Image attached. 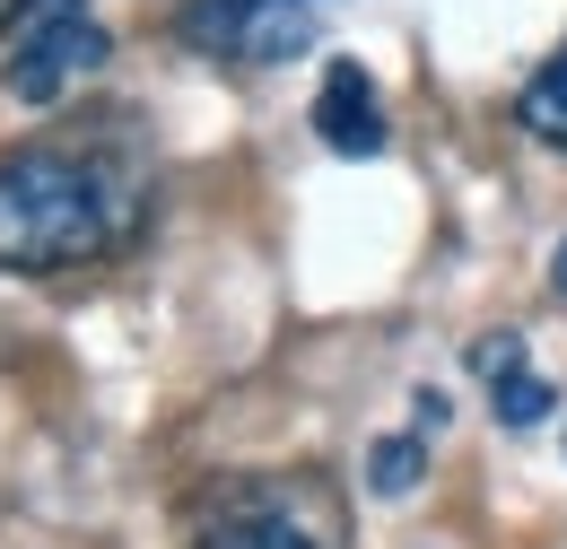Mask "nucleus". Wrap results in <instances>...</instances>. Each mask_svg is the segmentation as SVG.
<instances>
[{"mask_svg":"<svg viewBox=\"0 0 567 549\" xmlns=\"http://www.w3.org/2000/svg\"><path fill=\"white\" fill-rule=\"evenodd\" d=\"M550 288L567 297V236H559V262H550Z\"/></svg>","mask_w":567,"mask_h":549,"instance_id":"nucleus-10","label":"nucleus"},{"mask_svg":"<svg viewBox=\"0 0 567 549\" xmlns=\"http://www.w3.org/2000/svg\"><path fill=\"white\" fill-rule=\"evenodd\" d=\"M148 148L132 132H35L0 148V271H79L141 236Z\"/></svg>","mask_w":567,"mask_h":549,"instance_id":"nucleus-1","label":"nucleus"},{"mask_svg":"<svg viewBox=\"0 0 567 549\" xmlns=\"http://www.w3.org/2000/svg\"><path fill=\"white\" fill-rule=\"evenodd\" d=\"M193 549H341V506L323 497L315 472L245 480V488H218Z\"/></svg>","mask_w":567,"mask_h":549,"instance_id":"nucleus-3","label":"nucleus"},{"mask_svg":"<svg viewBox=\"0 0 567 549\" xmlns=\"http://www.w3.org/2000/svg\"><path fill=\"white\" fill-rule=\"evenodd\" d=\"M9 18H18V0H0V35H9Z\"/></svg>","mask_w":567,"mask_h":549,"instance_id":"nucleus-11","label":"nucleus"},{"mask_svg":"<svg viewBox=\"0 0 567 549\" xmlns=\"http://www.w3.org/2000/svg\"><path fill=\"white\" fill-rule=\"evenodd\" d=\"M105 53H114V35H105V18L87 0H18V18L0 35V87L44 114V105L71 96L79 79H96Z\"/></svg>","mask_w":567,"mask_h":549,"instance_id":"nucleus-2","label":"nucleus"},{"mask_svg":"<svg viewBox=\"0 0 567 549\" xmlns=\"http://www.w3.org/2000/svg\"><path fill=\"white\" fill-rule=\"evenodd\" d=\"M420 472H427L420 436H375V445H367V488H375V497H411Z\"/></svg>","mask_w":567,"mask_h":549,"instance_id":"nucleus-8","label":"nucleus"},{"mask_svg":"<svg viewBox=\"0 0 567 549\" xmlns=\"http://www.w3.org/2000/svg\"><path fill=\"white\" fill-rule=\"evenodd\" d=\"M332 0H184V44L218 62H297L323 35Z\"/></svg>","mask_w":567,"mask_h":549,"instance_id":"nucleus-4","label":"nucleus"},{"mask_svg":"<svg viewBox=\"0 0 567 549\" xmlns=\"http://www.w3.org/2000/svg\"><path fill=\"white\" fill-rule=\"evenodd\" d=\"M515 123H524V139H542V148H567V35H559V53L524 79Z\"/></svg>","mask_w":567,"mask_h":549,"instance_id":"nucleus-7","label":"nucleus"},{"mask_svg":"<svg viewBox=\"0 0 567 549\" xmlns=\"http://www.w3.org/2000/svg\"><path fill=\"white\" fill-rule=\"evenodd\" d=\"M411 402H420V436H427V427H445V393H436V384H427V393H411Z\"/></svg>","mask_w":567,"mask_h":549,"instance_id":"nucleus-9","label":"nucleus"},{"mask_svg":"<svg viewBox=\"0 0 567 549\" xmlns=\"http://www.w3.org/2000/svg\"><path fill=\"white\" fill-rule=\"evenodd\" d=\"M315 139H323L332 157H375V148H384V96H375L367 62L323 70V87H315Z\"/></svg>","mask_w":567,"mask_h":549,"instance_id":"nucleus-5","label":"nucleus"},{"mask_svg":"<svg viewBox=\"0 0 567 549\" xmlns=\"http://www.w3.org/2000/svg\"><path fill=\"white\" fill-rule=\"evenodd\" d=\"M472 375L489 384V411L497 427H542L550 418V375H533V358H524V332H489V341L472 349Z\"/></svg>","mask_w":567,"mask_h":549,"instance_id":"nucleus-6","label":"nucleus"}]
</instances>
